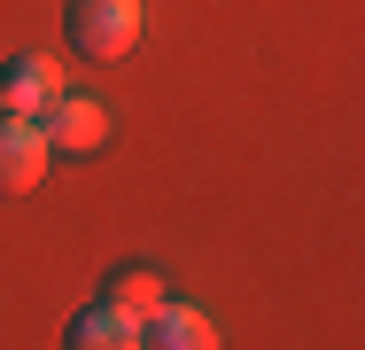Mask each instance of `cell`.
<instances>
[{
    "label": "cell",
    "instance_id": "6da1fadb",
    "mask_svg": "<svg viewBox=\"0 0 365 350\" xmlns=\"http://www.w3.org/2000/svg\"><path fill=\"white\" fill-rule=\"evenodd\" d=\"M140 24H148L140 0H71V8H63L71 55H86V63H125V55L140 47Z\"/></svg>",
    "mask_w": 365,
    "mask_h": 350
},
{
    "label": "cell",
    "instance_id": "7a4b0ae2",
    "mask_svg": "<svg viewBox=\"0 0 365 350\" xmlns=\"http://www.w3.org/2000/svg\"><path fill=\"white\" fill-rule=\"evenodd\" d=\"M47 164H55L47 133H39L31 117H8V109H0V195H31V187L47 179Z\"/></svg>",
    "mask_w": 365,
    "mask_h": 350
},
{
    "label": "cell",
    "instance_id": "3957f363",
    "mask_svg": "<svg viewBox=\"0 0 365 350\" xmlns=\"http://www.w3.org/2000/svg\"><path fill=\"white\" fill-rule=\"evenodd\" d=\"M55 101H63V63L55 55H16V63L0 70V109L8 117H31L39 125Z\"/></svg>",
    "mask_w": 365,
    "mask_h": 350
},
{
    "label": "cell",
    "instance_id": "277c9868",
    "mask_svg": "<svg viewBox=\"0 0 365 350\" xmlns=\"http://www.w3.org/2000/svg\"><path fill=\"white\" fill-rule=\"evenodd\" d=\"M140 350H218V319L202 311V304H155L140 319Z\"/></svg>",
    "mask_w": 365,
    "mask_h": 350
},
{
    "label": "cell",
    "instance_id": "5b68a950",
    "mask_svg": "<svg viewBox=\"0 0 365 350\" xmlns=\"http://www.w3.org/2000/svg\"><path fill=\"white\" fill-rule=\"evenodd\" d=\"M39 133H47V148H63V156H93V148L109 140V109H101L93 94H63V101L39 117Z\"/></svg>",
    "mask_w": 365,
    "mask_h": 350
},
{
    "label": "cell",
    "instance_id": "8992f818",
    "mask_svg": "<svg viewBox=\"0 0 365 350\" xmlns=\"http://www.w3.org/2000/svg\"><path fill=\"white\" fill-rule=\"evenodd\" d=\"M163 296H171V288H163V273H155V265H117V273H109V288H101V304H109V311H125L133 327H140Z\"/></svg>",
    "mask_w": 365,
    "mask_h": 350
},
{
    "label": "cell",
    "instance_id": "52a82bcc",
    "mask_svg": "<svg viewBox=\"0 0 365 350\" xmlns=\"http://www.w3.org/2000/svg\"><path fill=\"white\" fill-rule=\"evenodd\" d=\"M63 350H140V327L125 319V311H109V304H93V311H78Z\"/></svg>",
    "mask_w": 365,
    "mask_h": 350
}]
</instances>
